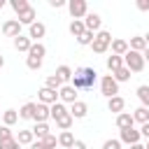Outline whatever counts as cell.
Segmentation results:
<instances>
[{
	"label": "cell",
	"mask_w": 149,
	"mask_h": 149,
	"mask_svg": "<svg viewBox=\"0 0 149 149\" xmlns=\"http://www.w3.org/2000/svg\"><path fill=\"white\" fill-rule=\"evenodd\" d=\"M95 79H98V72L93 70V68H77L74 72H72V88L74 91H91L93 88V84H95Z\"/></svg>",
	"instance_id": "cell-1"
},
{
	"label": "cell",
	"mask_w": 149,
	"mask_h": 149,
	"mask_svg": "<svg viewBox=\"0 0 149 149\" xmlns=\"http://www.w3.org/2000/svg\"><path fill=\"white\" fill-rule=\"evenodd\" d=\"M123 65H126L130 72H142L147 63H144L142 54H137V51H130V49H128V51L123 54Z\"/></svg>",
	"instance_id": "cell-2"
},
{
	"label": "cell",
	"mask_w": 149,
	"mask_h": 149,
	"mask_svg": "<svg viewBox=\"0 0 149 149\" xmlns=\"http://www.w3.org/2000/svg\"><path fill=\"white\" fill-rule=\"evenodd\" d=\"M109 44H112V35L107 30H98L93 42H91V49H93V54H105L109 49Z\"/></svg>",
	"instance_id": "cell-3"
},
{
	"label": "cell",
	"mask_w": 149,
	"mask_h": 149,
	"mask_svg": "<svg viewBox=\"0 0 149 149\" xmlns=\"http://www.w3.org/2000/svg\"><path fill=\"white\" fill-rule=\"evenodd\" d=\"M100 93L109 100V98H114V95H119V84L114 81V77L112 74H105L102 79H100Z\"/></svg>",
	"instance_id": "cell-4"
},
{
	"label": "cell",
	"mask_w": 149,
	"mask_h": 149,
	"mask_svg": "<svg viewBox=\"0 0 149 149\" xmlns=\"http://www.w3.org/2000/svg\"><path fill=\"white\" fill-rule=\"evenodd\" d=\"M68 12H70L72 19H84L88 14V5H86V0H70L68 2Z\"/></svg>",
	"instance_id": "cell-5"
},
{
	"label": "cell",
	"mask_w": 149,
	"mask_h": 149,
	"mask_svg": "<svg viewBox=\"0 0 149 149\" xmlns=\"http://www.w3.org/2000/svg\"><path fill=\"white\" fill-rule=\"evenodd\" d=\"M84 28H86V30H91V33H98V30H102V19H100V14H95V12H88V14L84 16Z\"/></svg>",
	"instance_id": "cell-6"
},
{
	"label": "cell",
	"mask_w": 149,
	"mask_h": 149,
	"mask_svg": "<svg viewBox=\"0 0 149 149\" xmlns=\"http://www.w3.org/2000/svg\"><path fill=\"white\" fill-rule=\"evenodd\" d=\"M37 100L42 102V105H54V102H58V91H51V88H47V86H42L40 91H37Z\"/></svg>",
	"instance_id": "cell-7"
},
{
	"label": "cell",
	"mask_w": 149,
	"mask_h": 149,
	"mask_svg": "<svg viewBox=\"0 0 149 149\" xmlns=\"http://www.w3.org/2000/svg\"><path fill=\"white\" fill-rule=\"evenodd\" d=\"M140 137H142L140 130H135L133 126H130V128H123V130L119 133V142H121V144H123V142H126V144H137Z\"/></svg>",
	"instance_id": "cell-8"
},
{
	"label": "cell",
	"mask_w": 149,
	"mask_h": 149,
	"mask_svg": "<svg viewBox=\"0 0 149 149\" xmlns=\"http://www.w3.org/2000/svg\"><path fill=\"white\" fill-rule=\"evenodd\" d=\"M0 30H2V35H5V37H19V35H21V23H19L16 19H9V21H5V23H2V28H0Z\"/></svg>",
	"instance_id": "cell-9"
},
{
	"label": "cell",
	"mask_w": 149,
	"mask_h": 149,
	"mask_svg": "<svg viewBox=\"0 0 149 149\" xmlns=\"http://www.w3.org/2000/svg\"><path fill=\"white\" fill-rule=\"evenodd\" d=\"M44 35H47V26H44L42 21H35L33 26H28V37H30L33 42H40Z\"/></svg>",
	"instance_id": "cell-10"
},
{
	"label": "cell",
	"mask_w": 149,
	"mask_h": 149,
	"mask_svg": "<svg viewBox=\"0 0 149 149\" xmlns=\"http://www.w3.org/2000/svg\"><path fill=\"white\" fill-rule=\"evenodd\" d=\"M58 100H61L63 105H65V102H70V105H72V102H77V91H74L70 84H65V86H61V88H58Z\"/></svg>",
	"instance_id": "cell-11"
},
{
	"label": "cell",
	"mask_w": 149,
	"mask_h": 149,
	"mask_svg": "<svg viewBox=\"0 0 149 149\" xmlns=\"http://www.w3.org/2000/svg\"><path fill=\"white\" fill-rule=\"evenodd\" d=\"M49 116V105H42V102H35V112H33V121L35 123H47Z\"/></svg>",
	"instance_id": "cell-12"
},
{
	"label": "cell",
	"mask_w": 149,
	"mask_h": 149,
	"mask_svg": "<svg viewBox=\"0 0 149 149\" xmlns=\"http://www.w3.org/2000/svg\"><path fill=\"white\" fill-rule=\"evenodd\" d=\"M68 112H70V116H72V119H84V116L88 114V105H86V102H81V100H77V102H72V105H70V109H68Z\"/></svg>",
	"instance_id": "cell-13"
},
{
	"label": "cell",
	"mask_w": 149,
	"mask_h": 149,
	"mask_svg": "<svg viewBox=\"0 0 149 149\" xmlns=\"http://www.w3.org/2000/svg\"><path fill=\"white\" fill-rule=\"evenodd\" d=\"M16 16H19L16 21H19L21 26H33V23H35V16H37V12H35V7L30 5L26 12H21V14H16Z\"/></svg>",
	"instance_id": "cell-14"
},
{
	"label": "cell",
	"mask_w": 149,
	"mask_h": 149,
	"mask_svg": "<svg viewBox=\"0 0 149 149\" xmlns=\"http://www.w3.org/2000/svg\"><path fill=\"white\" fill-rule=\"evenodd\" d=\"M107 109H109V112H114V114H121V112L126 109V100H123L121 95H114V98H109V100H107Z\"/></svg>",
	"instance_id": "cell-15"
},
{
	"label": "cell",
	"mask_w": 149,
	"mask_h": 149,
	"mask_svg": "<svg viewBox=\"0 0 149 149\" xmlns=\"http://www.w3.org/2000/svg\"><path fill=\"white\" fill-rule=\"evenodd\" d=\"M30 47H33V40L28 37V35H19V37H14V49L16 51H30Z\"/></svg>",
	"instance_id": "cell-16"
},
{
	"label": "cell",
	"mask_w": 149,
	"mask_h": 149,
	"mask_svg": "<svg viewBox=\"0 0 149 149\" xmlns=\"http://www.w3.org/2000/svg\"><path fill=\"white\" fill-rule=\"evenodd\" d=\"M135 121H133V114L130 112H121V114H116V128L119 130H123V128H130Z\"/></svg>",
	"instance_id": "cell-17"
},
{
	"label": "cell",
	"mask_w": 149,
	"mask_h": 149,
	"mask_svg": "<svg viewBox=\"0 0 149 149\" xmlns=\"http://www.w3.org/2000/svg\"><path fill=\"white\" fill-rule=\"evenodd\" d=\"M128 49H130V51H137V54H142V51L147 49V42H144V37H142V35H135V37H130V42H128Z\"/></svg>",
	"instance_id": "cell-18"
},
{
	"label": "cell",
	"mask_w": 149,
	"mask_h": 149,
	"mask_svg": "<svg viewBox=\"0 0 149 149\" xmlns=\"http://www.w3.org/2000/svg\"><path fill=\"white\" fill-rule=\"evenodd\" d=\"M65 114H68V107H65L61 100H58V102H54V105L49 107V116H51L54 121H56V119H61V116H65Z\"/></svg>",
	"instance_id": "cell-19"
},
{
	"label": "cell",
	"mask_w": 149,
	"mask_h": 149,
	"mask_svg": "<svg viewBox=\"0 0 149 149\" xmlns=\"http://www.w3.org/2000/svg\"><path fill=\"white\" fill-rule=\"evenodd\" d=\"M109 47H112V54H114V56H123V54L128 51V42L121 40V37H119V40H112Z\"/></svg>",
	"instance_id": "cell-20"
},
{
	"label": "cell",
	"mask_w": 149,
	"mask_h": 149,
	"mask_svg": "<svg viewBox=\"0 0 149 149\" xmlns=\"http://www.w3.org/2000/svg\"><path fill=\"white\" fill-rule=\"evenodd\" d=\"M16 121H19V112L16 109H5L2 112V126H9L12 128Z\"/></svg>",
	"instance_id": "cell-21"
},
{
	"label": "cell",
	"mask_w": 149,
	"mask_h": 149,
	"mask_svg": "<svg viewBox=\"0 0 149 149\" xmlns=\"http://www.w3.org/2000/svg\"><path fill=\"white\" fill-rule=\"evenodd\" d=\"M58 144H61L63 149H70V147L74 144V135H72V130H63V133L58 135Z\"/></svg>",
	"instance_id": "cell-22"
},
{
	"label": "cell",
	"mask_w": 149,
	"mask_h": 149,
	"mask_svg": "<svg viewBox=\"0 0 149 149\" xmlns=\"http://www.w3.org/2000/svg\"><path fill=\"white\" fill-rule=\"evenodd\" d=\"M119 68H123V56H107V70L109 72H116Z\"/></svg>",
	"instance_id": "cell-23"
},
{
	"label": "cell",
	"mask_w": 149,
	"mask_h": 149,
	"mask_svg": "<svg viewBox=\"0 0 149 149\" xmlns=\"http://www.w3.org/2000/svg\"><path fill=\"white\" fill-rule=\"evenodd\" d=\"M54 74H56L61 81H70V79H72V68H70V65H58Z\"/></svg>",
	"instance_id": "cell-24"
},
{
	"label": "cell",
	"mask_w": 149,
	"mask_h": 149,
	"mask_svg": "<svg viewBox=\"0 0 149 149\" xmlns=\"http://www.w3.org/2000/svg\"><path fill=\"white\" fill-rule=\"evenodd\" d=\"M133 121H137V123H149V109L140 105V107L133 112Z\"/></svg>",
	"instance_id": "cell-25"
},
{
	"label": "cell",
	"mask_w": 149,
	"mask_h": 149,
	"mask_svg": "<svg viewBox=\"0 0 149 149\" xmlns=\"http://www.w3.org/2000/svg\"><path fill=\"white\" fill-rule=\"evenodd\" d=\"M137 98H140V102H142V107H147L149 109V84H142V86H137Z\"/></svg>",
	"instance_id": "cell-26"
},
{
	"label": "cell",
	"mask_w": 149,
	"mask_h": 149,
	"mask_svg": "<svg viewBox=\"0 0 149 149\" xmlns=\"http://www.w3.org/2000/svg\"><path fill=\"white\" fill-rule=\"evenodd\" d=\"M112 77H114V81H116V84H121V81H128L133 74H130V70L123 65V68H119L116 72H112Z\"/></svg>",
	"instance_id": "cell-27"
},
{
	"label": "cell",
	"mask_w": 149,
	"mask_h": 149,
	"mask_svg": "<svg viewBox=\"0 0 149 149\" xmlns=\"http://www.w3.org/2000/svg\"><path fill=\"white\" fill-rule=\"evenodd\" d=\"M19 144H33V140H35V135H33V130H19V135L14 137Z\"/></svg>",
	"instance_id": "cell-28"
},
{
	"label": "cell",
	"mask_w": 149,
	"mask_h": 149,
	"mask_svg": "<svg viewBox=\"0 0 149 149\" xmlns=\"http://www.w3.org/2000/svg\"><path fill=\"white\" fill-rule=\"evenodd\" d=\"M84 30H86V28H84V19H74V21H70V33H72L74 37H79Z\"/></svg>",
	"instance_id": "cell-29"
},
{
	"label": "cell",
	"mask_w": 149,
	"mask_h": 149,
	"mask_svg": "<svg viewBox=\"0 0 149 149\" xmlns=\"http://www.w3.org/2000/svg\"><path fill=\"white\" fill-rule=\"evenodd\" d=\"M44 54H47V47H44L42 42H33V47H30L28 56H37V58H44Z\"/></svg>",
	"instance_id": "cell-30"
},
{
	"label": "cell",
	"mask_w": 149,
	"mask_h": 149,
	"mask_svg": "<svg viewBox=\"0 0 149 149\" xmlns=\"http://www.w3.org/2000/svg\"><path fill=\"white\" fill-rule=\"evenodd\" d=\"M9 7H12L16 14H21V12H26V9L30 7V2H28V0H9Z\"/></svg>",
	"instance_id": "cell-31"
},
{
	"label": "cell",
	"mask_w": 149,
	"mask_h": 149,
	"mask_svg": "<svg viewBox=\"0 0 149 149\" xmlns=\"http://www.w3.org/2000/svg\"><path fill=\"white\" fill-rule=\"evenodd\" d=\"M93 37H95V33H91V30H84V33L77 37V44H81V47H91Z\"/></svg>",
	"instance_id": "cell-32"
},
{
	"label": "cell",
	"mask_w": 149,
	"mask_h": 149,
	"mask_svg": "<svg viewBox=\"0 0 149 149\" xmlns=\"http://www.w3.org/2000/svg\"><path fill=\"white\" fill-rule=\"evenodd\" d=\"M33 112H35V102H26L19 109V119H33Z\"/></svg>",
	"instance_id": "cell-33"
},
{
	"label": "cell",
	"mask_w": 149,
	"mask_h": 149,
	"mask_svg": "<svg viewBox=\"0 0 149 149\" xmlns=\"http://www.w3.org/2000/svg\"><path fill=\"white\" fill-rule=\"evenodd\" d=\"M72 121H74V119H72V116H70V112H68L65 116L56 119V126H58L61 130H70V128H72Z\"/></svg>",
	"instance_id": "cell-34"
},
{
	"label": "cell",
	"mask_w": 149,
	"mask_h": 149,
	"mask_svg": "<svg viewBox=\"0 0 149 149\" xmlns=\"http://www.w3.org/2000/svg\"><path fill=\"white\" fill-rule=\"evenodd\" d=\"M30 130H33V135H35L37 140H42V137L49 135V126H47V123H35V128H30Z\"/></svg>",
	"instance_id": "cell-35"
},
{
	"label": "cell",
	"mask_w": 149,
	"mask_h": 149,
	"mask_svg": "<svg viewBox=\"0 0 149 149\" xmlns=\"http://www.w3.org/2000/svg\"><path fill=\"white\" fill-rule=\"evenodd\" d=\"M44 86H47V88H51V91H58V88L63 86V81H61L56 74H49V77H47V81H44Z\"/></svg>",
	"instance_id": "cell-36"
},
{
	"label": "cell",
	"mask_w": 149,
	"mask_h": 149,
	"mask_svg": "<svg viewBox=\"0 0 149 149\" xmlns=\"http://www.w3.org/2000/svg\"><path fill=\"white\" fill-rule=\"evenodd\" d=\"M40 144H42L44 149H56V144H58V137L49 133L47 137H42V140H40Z\"/></svg>",
	"instance_id": "cell-37"
},
{
	"label": "cell",
	"mask_w": 149,
	"mask_h": 149,
	"mask_svg": "<svg viewBox=\"0 0 149 149\" xmlns=\"http://www.w3.org/2000/svg\"><path fill=\"white\" fill-rule=\"evenodd\" d=\"M26 65H28V70H40V68H42V58L28 56V58H26Z\"/></svg>",
	"instance_id": "cell-38"
},
{
	"label": "cell",
	"mask_w": 149,
	"mask_h": 149,
	"mask_svg": "<svg viewBox=\"0 0 149 149\" xmlns=\"http://www.w3.org/2000/svg\"><path fill=\"white\" fill-rule=\"evenodd\" d=\"M14 137V130L9 128V126H0V142H5V140H12Z\"/></svg>",
	"instance_id": "cell-39"
},
{
	"label": "cell",
	"mask_w": 149,
	"mask_h": 149,
	"mask_svg": "<svg viewBox=\"0 0 149 149\" xmlns=\"http://www.w3.org/2000/svg\"><path fill=\"white\" fill-rule=\"evenodd\" d=\"M0 149H21V144L12 137V140H5V142H0Z\"/></svg>",
	"instance_id": "cell-40"
},
{
	"label": "cell",
	"mask_w": 149,
	"mask_h": 149,
	"mask_svg": "<svg viewBox=\"0 0 149 149\" xmlns=\"http://www.w3.org/2000/svg\"><path fill=\"white\" fill-rule=\"evenodd\" d=\"M102 149H121V142L119 140H105L102 142Z\"/></svg>",
	"instance_id": "cell-41"
},
{
	"label": "cell",
	"mask_w": 149,
	"mask_h": 149,
	"mask_svg": "<svg viewBox=\"0 0 149 149\" xmlns=\"http://www.w3.org/2000/svg\"><path fill=\"white\" fill-rule=\"evenodd\" d=\"M135 7H137L140 12H149V0H137Z\"/></svg>",
	"instance_id": "cell-42"
},
{
	"label": "cell",
	"mask_w": 149,
	"mask_h": 149,
	"mask_svg": "<svg viewBox=\"0 0 149 149\" xmlns=\"http://www.w3.org/2000/svg\"><path fill=\"white\" fill-rule=\"evenodd\" d=\"M49 5H51V7H56V9H61V7H65L68 2H65V0H49Z\"/></svg>",
	"instance_id": "cell-43"
},
{
	"label": "cell",
	"mask_w": 149,
	"mask_h": 149,
	"mask_svg": "<svg viewBox=\"0 0 149 149\" xmlns=\"http://www.w3.org/2000/svg\"><path fill=\"white\" fill-rule=\"evenodd\" d=\"M140 135L149 140V123H142V128H140Z\"/></svg>",
	"instance_id": "cell-44"
},
{
	"label": "cell",
	"mask_w": 149,
	"mask_h": 149,
	"mask_svg": "<svg viewBox=\"0 0 149 149\" xmlns=\"http://www.w3.org/2000/svg\"><path fill=\"white\" fill-rule=\"evenodd\" d=\"M70 149H86V142H84V140H74V144H72Z\"/></svg>",
	"instance_id": "cell-45"
},
{
	"label": "cell",
	"mask_w": 149,
	"mask_h": 149,
	"mask_svg": "<svg viewBox=\"0 0 149 149\" xmlns=\"http://www.w3.org/2000/svg\"><path fill=\"white\" fill-rule=\"evenodd\" d=\"M142 58H144V63H149V47L142 51Z\"/></svg>",
	"instance_id": "cell-46"
},
{
	"label": "cell",
	"mask_w": 149,
	"mask_h": 149,
	"mask_svg": "<svg viewBox=\"0 0 149 149\" xmlns=\"http://www.w3.org/2000/svg\"><path fill=\"white\" fill-rule=\"evenodd\" d=\"M30 149H44V147H42V144H40V140H37V142H33V144H30Z\"/></svg>",
	"instance_id": "cell-47"
},
{
	"label": "cell",
	"mask_w": 149,
	"mask_h": 149,
	"mask_svg": "<svg viewBox=\"0 0 149 149\" xmlns=\"http://www.w3.org/2000/svg\"><path fill=\"white\" fill-rule=\"evenodd\" d=\"M130 149H144V144H140V142H137V144H130Z\"/></svg>",
	"instance_id": "cell-48"
},
{
	"label": "cell",
	"mask_w": 149,
	"mask_h": 149,
	"mask_svg": "<svg viewBox=\"0 0 149 149\" xmlns=\"http://www.w3.org/2000/svg\"><path fill=\"white\" fill-rule=\"evenodd\" d=\"M142 37H144V42H147V47H149V33H147V35H142Z\"/></svg>",
	"instance_id": "cell-49"
},
{
	"label": "cell",
	"mask_w": 149,
	"mask_h": 149,
	"mask_svg": "<svg viewBox=\"0 0 149 149\" xmlns=\"http://www.w3.org/2000/svg\"><path fill=\"white\" fill-rule=\"evenodd\" d=\"M2 65H5V58H2V56H0V68H2Z\"/></svg>",
	"instance_id": "cell-50"
},
{
	"label": "cell",
	"mask_w": 149,
	"mask_h": 149,
	"mask_svg": "<svg viewBox=\"0 0 149 149\" xmlns=\"http://www.w3.org/2000/svg\"><path fill=\"white\" fill-rule=\"evenodd\" d=\"M2 7H5V0H0V9H2Z\"/></svg>",
	"instance_id": "cell-51"
},
{
	"label": "cell",
	"mask_w": 149,
	"mask_h": 149,
	"mask_svg": "<svg viewBox=\"0 0 149 149\" xmlns=\"http://www.w3.org/2000/svg\"><path fill=\"white\" fill-rule=\"evenodd\" d=\"M144 149H149V140H147V144H144Z\"/></svg>",
	"instance_id": "cell-52"
}]
</instances>
